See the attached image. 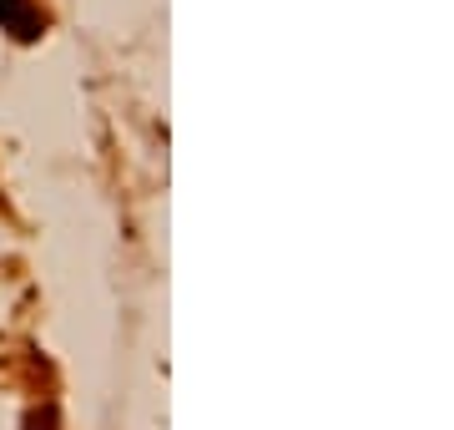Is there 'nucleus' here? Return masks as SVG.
<instances>
[{
    "label": "nucleus",
    "instance_id": "1",
    "mask_svg": "<svg viewBox=\"0 0 454 430\" xmlns=\"http://www.w3.org/2000/svg\"><path fill=\"white\" fill-rule=\"evenodd\" d=\"M0 26L16 36V41H35L46 20H41V11H35L31 0H0Z\"/></svg>",
    "mask_w": 454,
    "mask_h": 430
}]
</instances>
